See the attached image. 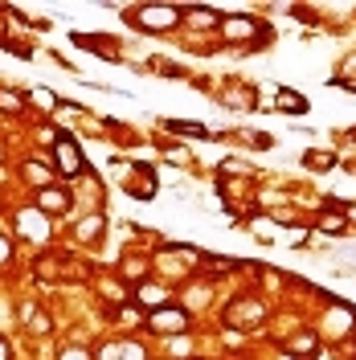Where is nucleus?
<instances>
[{
  "label": "nucleus",
  "instance_id": "1",
  "mask_svg": "<svg viewBox=\"0 0 356 360\" xmlns=\"http://www.w3.org/2000/svg\"><path fill=\"white\" fill-rule=\"evenodd\" d=\"M132 21L139 25V29H152V33H168V29L180 21V13L172 4H144V8L132 13Z\"/></svg>",
  "mask_w": 356,
  "mask_h": 360
},
{
  "label": "nucleus",
  "instance_id": "2",
  "mask_svg": "<svg viewBox=\"0 0 356 360\" xmlns=\"http://www.w3.org/2000/svg\"><path fill=\"white\" fill-rule=\"evenodd\" d=\"M225 323H229V328H258V323H262V303H258V299H238V303L225 311Z\"/></svg>",
  "mask_w": 356,
  "mask_h": 360
},
{
  "label": "nucleus",
  "instance_id": "3",
  "mask_svg": "<svg viewBox=\"0 0 356 360\" xmlns=\"http://www.w3.org/2000/svg\"><path fill=\"white\" fill-rule=\"evenodd\" d=\"M148 328H152V332H184V328H189V311H180V307H160V311L148 315Z\"/></svg>",
  "mask_w": 356,
  "mask_h": 360
},
{
  "label": "nucleus",
  "instance_id": "4",
  "mask_svg": "<svg viewBox=\"0 0 356 360\" xmlns=\"http://www.w3.org/2000/svg\"><path fill=\"white\" fill-rule=\"evenodd\" d=\"M17 229H21V238L49 242V221H45L42 209H25V213H17Z\"/></svg>",
  "mask_w": 356,
  "mask_h": 360
},
{
  "label": "nucleus",
  "instance_id": "5",
  "mask_svg": "<svg viewBox=\"0 0 356 360\" xmlns=\"http://www.w3.org/2000/svg\"><path fill=\"white\" fill-rule=\"evenodd\" d=\"M53 156H58V164H62V172H66V176H78V172L87 168V164H82V152H78V143L66 139V135L53 143Z\"/></svg>",
  "mask_w": 356,
  "mask_h": 360
},
{
  "label": "nucleus",
  "instance_id": "6",
  "mask_svg": "<svg viewBox=\"0 0 356 360\" xmlns=\"http://www.w3.org/2000/svg\"><path fill=\"white\" fill-rule=\"evenodd\" d=\"M222 33L229 37V41H250V37H258V25L250 21V17H225Z\"/></svg>",
  "mask_w": 356,
  "mask_h": 360
},
{
  "label": "nucleus",
  "instance_id": "7",
  "mask_svg": "<svg viewBox=\"0 0 356 360\" xmlns=\"http://www.w3.org/2000/svg\"><path fill=\"white\" fill-rule=\"evenodd\" d=\"M37 209H42V213H66V209H70V197H66V193H58V188H42Z\"/></svg>",
  "mask_w": 356,
  "mask_h": 360
},
{
  "label": "nucleus",
  "instance_id": "8",
  "mask_svg": "<svg viewBox=\"0 0 356 360\" xmlns=\"http://www.w3.org/2000/svg\"><path fill=\"white\" fill-rule=\"evenodd\" d=\"M315 344H319V340H315L312 332H299V336L287 344V352L291 356H299V360H307V356H315Z\"/></svg>",
  "mask_w": 356,
  "mask_h": 360
},
{
  "label": "nucleus",
  "instance_id": "9",
  "mask_svg": "<svg viewBox=\"0 0 356 360\" xmlns=\"http://www.w3.org/2000/svg\"><path fill=\"white\" fill-rule=\"evenodd\" d=\"M279 111L303 115V111H307V98H303V94H295V90H279Z\"/></svg>",
  "mask_w": 356,
  "mask_h": 360
},
{
  "label": "nucleus",
  "instance_id": "10",
  "mask_svg": "<svg viewBox=\"0 0 356 360\" xmlns=\"http://www.w3.org/2000/svg\"><path fill=\"white\" fill-rule=\"evenodd\" d=\"M25 176L33 180L37 188H49V180H53V172H49L45 164H37V160H29V164H25Z\"/></svg>",
  "mask_w": 356,
  "mask_h": 360
},
{
  "label": "nucleus",
  "instance_id": "11",
  "mask_svg": "<svg viewBox=\"0 0 356 360\" xmlns=\"http://www.w3.org/2000/svg\"><path fill=\"white\" fill-rule=\"evenodd\" d=\"M139 303L156 307V303H164V291H160V287H152V283H144V287H139Z\"/></svg>",
  "mask_w": 356,
  "mask_h": 360
},
{
  "label": "nucleus",
  "instance_id": "12",
  "mask_svg": "<svg viewBox=\"0 0 356 360\" xmlns=\"http://www.w3.org/2000/svg\"><path fill=\"white\" fill-rule=\"evenodd\" d=\"M0 107H4V111L8 115H21V94H13V90H0Z\"/></svg>",
  "mask_w": 356,
  "mask_h": 360
},
{
  "label": "nucleus",
  "instance_id": "13",
  "mask_svg": "<svg viewBox=\"0 0 356 360\" xmlns=\"http://www.w3.org/2000/svg\"><path fill=\"white\" fill-rule=\"evenodd\" d=\"M336 156L332 152H307V168H332Z\"/></svg>",
  "mask_w": 356,
  "mask_h": 360
},
{
  "label": "nucleus",
  "instance_id": "14",
  "mask_svg": "<svg viewBox=\"0 0 356 360\" xmlns=\"http://www.w3.org/2000/svg\"><path fill=\"white\" fill-rule=\"evenodd\" d=\"M37 274H42V283H53V274H58V262H53V258L45 254L42 262H37Z\"/></svg>",
  "mask_w": 356,
  "mask_h": 360
},
{
  "label": "nucleus",
  "instance_id": "15",
  "mask_svg": "<svg viewBox=\"0 0 356 360\" xmlns=\"http://www.w3.org/2000/svg\"><path fill=\"white\" fill-rule=\"evenodd\" d=\"M319 229H328V233H344L348 221H344V217H319Z\"/></svg>",
  "mask_w": 356,
  "mask_h": 360
},
{
  "label": "nucleus",
  "instance_id": "16",
  "mask_svg": "<svg viewBox=\"0 0 356 360\" xmlns=\"http://www.w3.org/2000/svg\"><path fill=\"white\" fill-rule=\"evenodd\" d=\"M98 229H103V217H90V221H82V225H78V238H94Z\"/></svg>",
  "mask_w": 356,
  "mask_h": 360
},
{
  "label": "nucleus",
  "instance_id": "17",
  "mask_svg": "<svg viewBox=\"0 0 356 360\" xmlns=\"http://www.w3.org/2000/svg\"><path fill=\"white\" fill-rule=\"evenodd\" d=\"M172 131H184V135H205V127L201 123H168Z\"/></svg>",
  "mask_w": 356,
  "mask_h": 360
},
{
  "label": "nucleus",
  "instance_id": "18",
  "mask_svg": "<svg viewBox=\"0 0 356 360\" xmlns=\"http://www.w3.org/2000/svg\"><path fill=\"white\" fill-rule=\"evenodd\" d=\"M193 21H197V25H213V13H209V8H197V13H193Z\"/></svg>",
  "mask_w": 356,
  "mask_h": 360
},
{
  "label": "nucleus",
  "instance_id": "19",
  "mask_svg": "<svg viewBox=\"0 0 356 360\" xmlns=\"http://www.w3.org/2000/svg\"><path fill=\"white\" fill-rule=\"evenodd\" d=\"M33 98H37V103H42V107H53V103H58V98H53V94H49V90H37V94H33Z\"/></svg>",
  "mask_w": 356,
  "mask_h": 360
},
{
  "label": "nucleus",
  "instance_id": "20",
  "mask_svg": "<svg viewBox=\"0 0 356 360\" xmlns=\"http://www.w3.org/2000/svg\"><path fill=\"white\" fill-rule=\"evenodd\" d=\"M8 258H13V246H8V242H4V238H0V266H4V262H8Z\"/></svg>",
  "mask_w": 356,
  "mask_h": 360
},
{
  "label": "nucleus",
  "instance_id": "21",
  "mask_svg": "<svg viewBox=\"0 0 356 360\" xmlns=\"http://www.w3.org/2000/svg\"><path fill=\"white\" fill-rule=\"evenodd\" d=\"M62 360H87V352H78V348H70V352H62Z\"/></svg>",
  "mask_w": 356,
  "mask_h": 360
},
{
  "label": "nucleus",
  "instance_id": "22",
  "mask_svg": "<svg viewBox=\"0 0 356 360\" xmlns=\"http://www.w3.org/2000/svg\"><path fill=\"white\" fill-rule=\"evenodd\" d=\"M336 86H340V90H352V94H356V82H344V78H336Z\"/></svg>",
  "mask_w": 356,
  "mask_h": 360
},
{
  "label": "nucleus",
  "instance_id": "23",
  "mask_svg": "<svg viewBox=\"0 0 356 360\" xmlns=\"http://www.w3.org/2000/svg\"><path fill=\"white\" fill-rule=\"evenodd\" d=\"M0 360H8V340L0 336Z\"/></svg>",
  "mask_w": 356,
  "mask_h": 360
},
{
  "label": "nucleus",
  "instance_id": "24",
  "mask_svg": "<svg viewBox=\"0 0 356 360\" xmlns=\"http://www.w3.org/2000/svg\"><path fill=\"white\" fill-rule=\"evenodd\" d=\"M0 160H4V152H0Z\"/></svg>",
  "mask_w": 356,
  "mask_h": 360
}]
</instances>
